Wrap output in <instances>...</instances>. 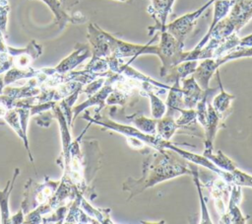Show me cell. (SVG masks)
I'll return each instance as SVG.
<instances>
[{
    "label": "cell",
    "instance_id": "1",
    "mask_svg": "<svg viewBox=\"0 0 252 224\" xmlns=\"http://www.w3.org/2000/svg\"><path fill=\"white\" fill-rule=\"evenodd\" d=\"M182 175H192L190 162H186L173 150L164 148L148 155L143 164L142 177L128 178L122 187L129 191V200L150 187Z\"/></svg>",
    "mask_w": 252,
    "mask_h": 224
},
{
    "label": "cell",
    "instance_id": "2",
    "mask_svg": "<svg viewBox=\"0 0 252 224\" xmlns=\"http://www.w3.org/2000/svg\"><path fill=\"white\" fill-rule=\"evenodd\" d=\"M229 15L220 21L209 34L207 40L220 43L225 37L238 31L252 18V0H232Z\"/></svg>",
    "mask_w": 252,
    "mask_h": 224
},
{
    "label": "cell",
    "instance_id": "3",
    "mask_svg": "<svg viewBox=\"0 0 252 224\" xmlns=\"http://www.w3.org/2000/svg\"><path fill=\"white\" fill-rule=\"evenodd\" d=\"M82 118L89 120V122H91V123H95L100 126H103L109 130L119 132L126 137L137 138L156 150H160V149H164V148L168 149L169 145L171 144V141L164 140L161 137H159L158 134L152 135V134L144 133L141 130H139L137 127H133L131 125H126V124H121V123L111 120L107 117L101 116L98 113L94 114V116H90L89 112H85L83 114Z\"/></svg>",
    "mask_w": 252,
    "mask_h": 224
},
{
    "label": "cell",
    "instance_id": "4",
    "mask_svg": "<svg viewBox=\"0 0 252 224\" xmlns=\"http://www.w3.org/2000/svg\"><path fill=\"white\" fill-rule=\"evenodd\" d=\"M59 184L60 181H54L48 177H45L42 183H36L34 180L29 179L25 185L24 197L21 203L24 214H28L45 203L53 195Z\"/></svg>",
    "mask_w": 252,
    "mask_h": 224
},
{
    "label": "cell",
    "instance_id": "5",
    "mask_svg": "<svg viewBox=\"0 0 252 224\" xmlns=\"http://www.w3.org/2000/svg\"><path fill=\"white\" fill-rule=\"evenodd\" d=\"M160 41L158 45L157 55L160 58L162 66L160 68V76L165 75L176 65L183 61H187V52H183L184 43L178 41L171 34L166 31L160 32Z\"/></svg>",
    "mask_w": 252,
    "mask_h": 224
},
{
    "label": "cell",
    "instance_id": "6",
    "mask_svg": "<svg viewBox=\"0 0 252 224\" xmlns=\"http://www.w3.org/2000/svg\"><path fill=\"white\" fill-rule=\"evenodd\" d=\"M92 55L91 47L88 44L85 43H77L75 45V48L71 54H69L66 58L61 60L58 65L55 67H49V68H41L42 71L47 75H51L53 73H67L75 69L80 63H82L84 60L89 58Z\"/></svg>",
    "mask_w": 252,
    "mask_h": 224
},
{
    "label": "cell",
    "instance_id": "7",
    "mask_svg": "<svg viewBox=\"0 0 252 224\" xmlns=\"http://www.w3.org/2000/svg\"><path fill=\"white\" fill-rule=\"evenodd\" d=\"M216 0H210L208 3H206L203 7L199 8L195 12L186 14V15L176 19L174 22L170 23L169 25H165L164 31H166L169 34H171L178 41L183 43L185 37L192 30L196 20L206 10V8H208V6H210Z\"/></svg>",
    "mask_w": 252,
    "mask_h": 224
},
{
    "label": "cell",
    "instance_id": "8",
    "mask_svg": "<svg viewBox=\"0 0 252 224\" xmlns=\"http://www.w3.org/2000/svg\"><path fill=\"white\" fill-rule=\"evenodd\" d=\"M241 201V187L231 185V194L228 201L227 209L221 216L222 223H246L249 216L244 217L238 208V204Z\"/></svg>",
    "mask_w": 252,
    "mask_h": 224
},
{
    "label": "cell",
    "instance_id": "9",
    "mask_svg": "<svg viewBox=\"0 0 252 224\" xmlns=\"http://www.w3.org/2000/svg\"><path fill=\"white\" fill-rule=\"evenodd\" d=\"M173 2L174 0H152V5L149 7L148 12L155 19L156 26L149 28V30H153L150 34L155 31H164L165 22L171 12Z\"/></svg>",
    "mask_w": 252,
    "mask_h": 224
},
{
    "label": "cell",
    "instance_id": "10",
    "mask_svg": "<svg viewBox=\"0 0 252 224\" xmlns=\"http://www.w3.org/2000/svg\"><path fill=\"white\" fill-rule=\"evenodd\" d=\"M183 86L181 88L182 94H183V101H184V107L185 109H195L198 102L202 98L205 90H203L194 77L188 79L182 80Z\"/></svg>",
    "mask_w": 252,
    "mask_h": 224
},
{
    "label": "cell",
    "instance_id": "11",
    "mask_svg": "<svg viewBox=\"0 0 252 224\" xmlns=\"http://www.w3.org/2000/svg\"><path fill=\"white\" fill-rule=\"evenodd\" d=\"M41 1L45 3L53 13L54 18L56 20V24L58 25L60 30L64 29L68 23L77 24V23H83L86 20L84 16L81 14H79V16L68 15L59 0H41Z\"/></svg>",
    "mask_w": 252,
    "mask_h": 224
},
{
    "label": "cell",
    "instance_id": "12",
    "mask_svg": "<svg viewBox=\"0 0 252 224\" xmlns=\"http://www.w3.org/2000/svg\"><path fill=\"white\" fill-rule=\"evenodd\" d=\"M218 69L219 66L215 59L206 58L203 62L198 64L193 73V77L203 90H207L211 77Z\"/></svg>",
    "mask_w": 252,
    "mask_h": 224
},
{
    "label": "cell",
    "instance_id": "13",
    "mask_svg": "<svg viewBox=\"0 0 252 224\" xmlns=\"http://www.w3.org/2000/svg\"><path fill=\"white\" fill-rule=\"evenodd\" d=\"M20 175V169L16 168L14 170V174L12 176V179L7 182L5 187L3 189H0V214H1V223L7 224L9 223V219L11 216L10 207H9V199L11 192L14 188L16 180L18 176Z\"/></svg>",
    "mask_w": 252,
    "mask_h": 224
},
{
    "label": "cell",
    "instance_id": "14",
    "mask_svg": "<svg viewBox=\"0 0 252 224\" xmlns=\"http://www.w3.org/2000/svg\"><path fill=\"white\" fill-rule=\"evenodd\" d=\"M218 70H217V75H218V81H219V86H220V93L213 99L212 106L216 110V112H218L220 115H222L224 117H227L230 114L231 111H232L231 110V102L235 98V96L230 95V94L226 93L223 90V87L221 85Z\"/></svg>",
    "mask_w": 252,
    "mask_h": 224
},
{
    "label": "cell",
    "instance_id": "15",
    "mask_svg": "<svg viewBox=\"0 0 252 224\" xmlns=\"http://www.w3.org/2000/svg\"><path fill=\"white\" fill-rule=\"evenodd\" d=\"M198 66V60H187L174 66L166 75V80L171 83L180 82L188 75L193 74L196 67Z\"/></svg>",
    "mask_w": 252,
    "mask_h": 224
},
{
    "label": "cell",
    "instance_id": "16",
    "mask_svg": "<svg viewBox=\"0 0 252 224\" xmlns=\"http://www.w3.org/2000/svg\"><path fill=\"white\" fill-rule=\"evenodd\" d=\"M231 5H232V0H216L215 1V13H214V18H213L211 28L207 33V35L203 37V39L197 44L195 49H200L207 43V37L209 34L214 29V27L227 15Z\"/></svg>",
    "mask_w": 252,
    "mask_h": 224
},
{
    "label": "cell",
    "instance_id": "17",
    "mask_svg": "<svg viewBox=\"0 0 252 224\" xmlns=\"http://www.w3.org/2000/svg\"><path fill=\"white\" fill-rule=\"evenodd\" d=\"M39 74V69H33L31 66L28 68H16L12 67L3 76L5 86H9L19 80H28L30 78L36 77Z\"/></svg>",
    "mask_w": 252,
    "mask_h": 224
},
{
    "label": "cell",
    "instance_id": "18",
    "mask_svg": "<svg viewBox=\"0 0 252 224\" xmlns=\"http://www.w3.org/2000/svg\"><path fill=\"white\" fill-rule=\"evenodd\" d=\"M178 128L175 117L172 115L164 114L161 118L157 119V134L164 140H170Z\"/></svg>",
    "mask_w": 252,
    "mask_h": 224
},
{
    "label": "cell",
    "instance_id": "19",
    "mask_svg": "<svg viewBox=\"0 0 252 224\" xmlns=\"http://www.w3.org/2000/svg\"><path fill=\"white\" fill-rule=\"evenodd\" d=\"M142 84L143 88L146 91V94L148 95L151 101V110L153 117L156 119L161 118L166 112V104H164L158 96H156L155 93H153V87L150 82L143 81Z\"/></svg>",
    "mask_w": 252,
    "mask_h": 224
},
{
    "label": "cell",
    "instance_id": "20",
    "mask_svg": "<svg viewBox=\"0 0 252 224\" xmlns=\"http://www.w3.org/2000/svg\"><path fill=\"white\" fill-rule=\"evenodd\" d=\"M128 121L135 124V126L144 133L155 135L157 134V119L149 118L139 113H134L132 115L125 117Z\"/></svg>",
    "mask_w": 252,
    "mask_h": 224
},
{
    "label": "cell",
    "instance_id": "21",
    "mask_svg": "<svg viewBox=\"0 0 252 224\" xmlns=\"http://www.w3.org/2000/svg\"><path fill=\"white\" fill-rule=\"evenodd\" d=\"M203 156L208 158L212 163H214L221 170L231 172L232 170L237 168L235 163L232 162L227 156H225L220 150H218L217 153H214V151L203 152Z\"/></svg>",
    "mask_w": 252,
    "mask_h": 224
},
{
    "label": "cell",
    "instance_id": "22",
    "mask_svg": "<svg viewBox=\"0 0 252 224\" xmlns=\"http://www.w3.org/2000/svg\"><path fill=\"white\" fill-rule=\"evenodd\" d=\"M190 167H191V170H192V176H193L194 182L196 184L197 190H198L199 197H200V202H201V212H202V220H201V222L202 223H212L211 218L209 216V212H208L206 203H205V200H204L203 192L201 190V184L199 182V173H198L199 170H198V167H197L196 164L191 163V162H190Z\"/></svg>",
    "mask_w": 252,
    "mask_h": 224
},
{
    "label": "cell",
    "instance_id": "23",
    "mask_svg": "<svg viewBox=\"0 0 252 224\" xmlns=\"http://www.w3.org/2000/svg\"><path fill=\"white\" fill-rule=\"evenodd\" d=\"M229 185H236L239 187H252V176L240 171L235 168L229 172Z\"/></svg>",
    "mask_w": 252,
    "mask_h": 224
},
{
    "label": "cell",
    "instance_id": "24",
    "mask_svg": "<svg viewBox=\"0 0 252 224\" xmlns=\"http://www.w3.org/2000/svg\"><path fill=\"white\" fill-rule=\"evenodd\" d=\"M104 81H105L104 77H99V78H97V79H95V80L86 84V87L83 86L81 92L85 93L86 95H88L90 97V96L94 95L95 92H97L102 87Z\"/></svg>",
    "mask_w": 252,
    "mask_h": 224
},
{
    "label": "cell",
    "instance_id": "25",
    "mask_svg": "<svg viewBox=\"0 0 252 224\" xmlns=\"http://www.w3.org/2000/svg\"><path fill=\"white\" fill-rule=\"evenodd\" d=\"M24 215H25V214H24V212H23V211H22V209L20 208V210H19L16 214H14V215L10 216L9 223H16V224L24 223V220H25Z\"/></svg>",
    "mask_w": 252,
    "mask_h": 224
},
{
    "label": "cell",
    "instance_id": "26",
    "mask_svg": "<svg viewBox=\"0 0 252 224\" xmlns=\"http://www.w3.org/2000/svg\"><path fill=\"white\" fill-rule=\"evenodd\" d=\"M78 2H80V0H68L67 3L64 5V9L67 10V9H69L70 7H73L74 5H76Z\"/></svg>",
    "mask_w": 252,
    "mask_h": 224
},
{
    "label": "cell",
    "instance_id": "27",
    "mask_svg": "<svg viewBox=\"0 0 252 224\" xmlns=\"http://www.w3.org/2000/svg\"><path fill=\"white\" fill-rule=\"evenodd\" d=\"M5 87V84H4V79L3 77L0 75V95L3 94V89Z\"/></svg>",
    "mask_w": 252,
    "mask_h": 224
},
{
    "label": "cell",
    "instance_id": "28",
    "mask_svg": "<svg viewBox=\"0 0 252 224\" xmlns=\"http://www.w3.org/2000/svg\"><path fill=\"white\" fill-rule=\"evenodd\" d=\"M59 1H60V3L62 4V6H63V8H64V5L67 3L68 0H59Z\"/></svg>",
    "mask_w": 252,
    "mask_h": 224
},
{
    "label": "cell",
    "instance_id": "29",
    "mask_svg": "<svg viewBox=\"0 0 252 224\" xmlns=\"http://www.w3.org/2000/svg\"><path fill=\"white\" fill-rule=\"evenodd\" d=\"M117 1H120V2H125V1H127V0H117Z\"/></svg>",
    "mask_w": 252,
    "mask_h": 224
},
{
    "label": "cell",
    "instance_id": "30",
    "mask_svg": "<svg viewBox=\"0 0 252 224\" xmlns=\"http://www.w3.org/2000/svg\"><path fill=\"white\" fill-rule=\"evenodd\" d=\"M0 124H1V122H0Z\"/></svg>",
    "mask_w": 252,
    "mask_h": 224
}]
</instances>
